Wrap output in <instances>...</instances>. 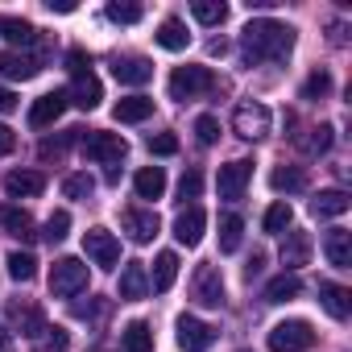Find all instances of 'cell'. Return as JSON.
<instances>
[{
    "label": "cell",
    "instance_id": "1",
    "mask_svg": "<svg viewBox=\"0 0 352 352\" xmlns=\"http://www.w3.org/2000/svg\"><path fill=\"white\" fill-rule=\"evenodd\" d=\"M241 50H245V63H286L290 50H294V30L286 21H274V17H253L245 30H241Z\"/></svg>",
    "mask_w": 352,
    "mask_h": 352
},
{
    "label": "cell",
    "instance_id": "2",
    "mask_svg": "<svg viewBox=\"0 0 352 352\" xmlns=\"http://www.w3.org/2000/svg\"><path fill=\"white\" fill-rule=\"evenodd\" d=\"M166 87H170V100L187 104V100H199V96H208V91L216 87V75H212L208 67H174Z\"/></svg>",
    "mask_w": 352,
    "mask_h": 352
},
{
    "label": "cell",
    "instance_id": "3",
    "mask_svg": "<svg viewBox=\"0 0 352 352\" xmlns=\"http://www.w3.org/2000/svg\"><path fill=\"white\" fill-rule=\"evenodd\" d=\"M83 153H87L91 162H100V166L116 170V166L124 162V153H129V141H124L120 133H104V129H91V133L83 137Z\"/></svg>",
    "mask_w": 352,
    "mask_h": 352
},
{
    "label": "cell",
    "instance_id": "4",
    "mask_svg": "<svg viewBox=\"0 0 352 352\" xmlns=\"http://www.w3.org/2000/svg\"><path fill=\"white\" fill-rule=\"evenodd\" d=\"M315 344V327L307 319H282L270 327V352H307Z\"/></svg>",
    "mask_w": 352,
    "mask_h": 352
},
{
    "label": "cell",
    "instance_id": "5",
    "mask_svg": "<svg viewBox=\"0 0 352 352\" xmlns=\"http://www.w3.org/2000/svg\"><path fill=\"white\" fill-rule=\"evenodd\" d=\"M79 290H87V265L79 257H58L50 270V294L54 298H75Z\"/></svg>",
    "mask_w": 352,
    "mask_h": 352
},
{
    "label": "cell",
    "instance_id": "6",
    "mask_svg": "<svg viewBox=\"0 0 352 352\" xmlns=\"http://www.w3.org/2000/svg\"><path fill=\"white\" fill-rule=\"evenodd\" d=\"M270 124H274V116H270V108L257 104V100H245V104H236V112H232V129H236V137H245V141L270 137Z\"/></svg>",
    "mask_w": 352,
    "mask_h": 352
},
{
    "label": "cell",
    "instance_id": "7",
    "mask_svg": "<svg viewBox=\"0 0 352 352\" xmlns=\"http://www.w3.org/2000/svg\"><path fill=\"white\" fill-rule=\"evenodd\" d=\"M174 340H179L183 352H208L216 344V331L204 319H195V315H179V323H174Z\"/></svg>",
    "mask_w": 352,
    "mask_h": 352
},
{
    "label": "cell",
    "instance_id": "8",
    "mask_svg": "<svg viewBox=\"0 0 352 352\" xmlns=\"http://www.w3.org/2000/svg\"><path fill=\"white\" fill-rule=\"evenodd\" d=\"M83 253L100 265V270H112L120 261V241L108 232V228H87L83 232Z\"/></svg>",
    "mask_w": 352,
    "mask_h": 352
},
{
    "label": "cell",
    "instance_id": "9",
    "mask_svg": "<svg viewBox=\"0 0 352 352\" xmlns=\"http://www.w3.org/2000/svg\"><path fill=\"white\" fill-rule=\"evenodd\" d=\"M249 179H253V162H228V166H220V179H216V187H220V199H228V204H236V199H245V187H249Z\"/></svg>",
    "mask_w": 352,
    "mask_h": 352
},
{
    "label": "cell",
    "instance_id": "10",
    "mask_svg": "<svg viewBox=\"0 0 352 352\" xmlns=\"http://www.w3.org/2000/svg\"><path fill=\"white\" fill-rule=\"evenodd\" d=\"M191 294L199 307H220L224 302V278L216 265H199L195 270V282H191Z\"/></svg>",
    "mask_w": 352,
    "mask_h": 352
},
{
    "label": "cell",
    "instance_id": "11",
    "mask_svg": "<svg viewBox=\"0 0 352 352\" xmlns=\"http://www.w3.org/2000/svg\"><path fill=\"white\" fill-rule=\"evenodd\" d=\"M204 228H208V216H204V208L191 204V208L179 212V220H174V241L187 245V249H195L204 241Z\"/></svg>",
    "mask_w": 352,
    "mask_h": 352
},
{
    "label": "cell",
    "instance_id": "12",
    "mask_svg": "<svg viewBox=\"0 0 352 352\" xmlns=\"http://www.w3.org/2000/svg\"><path fill=\"white\" fill-rule=\"evenodd\" d=\"M67 108H71L67 91H46V96L34 100V108H30V124H34V129H46V124H54Z\"/></svg>",
    "mask_w": 352,
    "mask_h": 352
},
{
    "label": "cell",
    "instance_id": "13",
    "mask_svg": "<svg viewBox=\"0 0 352 352\" xmlns=\"http://www.w3.org/2000/svg\"><path fill=\"white\" fill-rule=\"evenodd\" d=\"M157 228H162L157 212H149V208H129V212H124V232H129V241L149 245V241L157 236Z\"/></svg>",
    "mask_w": 352,
    "mask_h": 352
},
{
    "label": "cell",
    "instance_id": "14",
    "mask_svg": "<svg viewBox=\"0 0 352 352\" xmlns=\"http://www.w3.org/2000/svg\"><path fill=\"white\" fill-rule=\"evenodd\" d=\"M112 75H116V83L141 87V83L153 79V63L149 58H137V54H124V58H112Z\"/></svg>",
    "mask_w": 352,
    "mask_h": 352
},
{
    "label": "cell",
    "instance_id": "15",
    "mask_svg": "<svg viewBox=\"0 0 352 352\" xmlns=\"http://www.w3.org/2000/svg\"><path fill=\"white\" fill-rule=\"evenodd\" d=\"M307 261H311V236L298 232V228H286V241H282V265H286V274L302 270Z\"/></svg>",
    "mask_w": 352,
    "mask_h": 352
},
{
    "label": "cell",
    "instance_id": "16",
    "mask_svg": "<svg viewBox=\"0 0 352 352\" xmlns=\"http://www.w3.org/2000/svg\"><path fill=\"white\" fill-rule=\"evenodd\" d=\"M0 75L13 79V83H25L38 75V58H30L21 50H0Z\"/></svg>",
    "mask_w": 352,
    "mask_h": 352
},
{
    "label": "cell",
    "instance_id": "17",
    "mask_svg": "<svg viewBox=\"0 0 352 352\" xmlns=\"http://www.w3.org/2000/svg\"><path fill=\"white\" fill-rule=\"evenodd\" d=\"M42 187H46V179H42L38 170H13L9 179H5L9 199H34V195H42Z\"/></svg>",
    "mask_w": 352,
    "mask_h": 352
},
{
    "label": "cell",
    "instance_id": "18",
    "mask_svg": "<svg viewBox=\"0 0 352 352\" xmlns=\"http://www.w3.org/2000/svg\"><path fill=\"white\" fill-rule=\"evenodd\" d=\"M149 278V290H157V294H166L170 286H174V278H179V253H157L153 257V274H145Z\"/></svg>",
    "mask_w": 352,
    "mask_h": 352
},
{
    "label": "cell",
    "instance_id": "19",
    "mask_svg": "<svg viewBox=\"0 0 352 352\" xmlns=\"http://www.w3.org/2000/svg\"><path fill=\"white\" fill-rule=\"evenodd\" d=\"M323 253H327V261H331L336 270H348V265H352V232H348V228H331V232L323 236Z\"/></svg>",
    "mask_w": 352,
    "mask_h": 352
},
{
    "label": "cell",
    "instance_id": "20",
    "mask_svg": "<svg viewBox=\"0 0 352 352\" xmlns=\"http://www.w3.org/2000/svg\"><path fill=\"white\" fill-rule=\"evenodd\" d=\"M133 191H137V199H162L166 195V170L162 166H141L137 179H133Z\"/></svg>",
    "mask_w": 352,
    "mask_h": 352
},
{
    "label": "cell",
    "instance_id": "21",
    "mask_svg": "<svg viewBox=\"0 0 352 352\" xmlns=\"http://www.w3.org/2000/svg\"><path fill=\"white\" fill-rule=\"evenodd\" d=\"M67 100H71L75 108L91 112V108H100V100H104V87H100V79H96V75H83V79H75V83H71Z\"/></svg>",
    "mask_w": 352,
    "mask_h": 352
},
{
    "label": "cell",
    "instance_id": "22",
    "mask_svg": "<svg viewBox=\"0 0 352 352\" xmlns=\"http://www.w3.org/2000/svg\"><path fill=\"white\" fill-rule=\"evenodd\" d=\"M319 302L331 319H348V311H352V294L336 282H319Z\"/></svg>",
    "mask_w": 352,
    "mask_h": 352
},
{
    "label": "cell",
    "instance_id": "23",
    "mask_svg": "<svg viewBox=\"0 0 352 352\" xmlns=\"http://www.w3.org/2000/svg\"><path fill=\"white\" fill-rule=\"evenodd\" d=\"M157 46L162 50H170V54H179V50H187V42H191V34H187V25L179 21V17H166L162 25H157Z\"/></svg>",
    "mask_w": 352,
    "mask_h": 352
},
{
    "label": "cell",
    "instance_id": "24",
    "mask_svg": "<svg viewBox=\"0 0 352 352\" xmlns=\"http://www.w3.org/2000/svg\"><path fill=\"white\" fill-rule=\"evenodd\" d=\"M149 294V278H145V265L141 261H129L124 270H120V298H145Z\"/></svg>",
    "mask_w": 352,
    "mask_h": 352
},
{
    "label": "cell",
    "instance_id": "25",
    "mask_svg": "<svg viewBox=\"0 0 352 352\" xmlns=\"http://www.w3.org/2000/svg\"><path fill=\"white\" fill-rule=\"evenodd\" d=\"M270 187H274L278 195H298V191H307V174H302L298 166H278V170L270 174Z\"/></svg>",
    "mask_w": 352,
    "mask_h": 352
},
{
    "label": "cell",
    "instance_id": "26",
    "mask_svg": "<svg viewBox=\"0 0 352 352\" xmlns=\"http://www.w3.org/2000/svg\"><path fill=\"white\" fill-rule=\"evenodd\" d=\"M149 112H153V100H149V96H129V100H120V104L112 108V116H116L120 124H141Z\"/></svg>",
    "mask_w": 352,
    "mask_h": 352
},
{
    "label": "cell",
    "instance_id": "27",
    "mask_svg": "<svg viewBox=\"0 0 352 352\" xmlns=\"http://www.w3.org/2000/svg\"><path fill=\"white\" fill-rule=\"evenodd\" d=\"M344 212H348V195L344 191H319L311 199V216H319V220H336Z\"/></svg>",
    "mask_w": 352,
    "mask_h": 352
},
{
    "label": "cell",
    "instance_id": "28",
    "mask_svg": "<svg viewBox=\"0 0 352 352\" xmlns=\"http://www.w3.org/2000/svg\"><path fill=\"white\" fill-rule=\"evenodd\" d=\"M298 290H302L298 274H278L265 282V302H290V298H298Z\"/></svg>",
    "mask_w": 352,
    "mask_h": 352
},
{
    "label": "cell",
    "instance_id": "29",
    "mask_svg": "<svg viewBox=\"0 0 352 352\" xmlns=\"http://www.w3.org/2000/svg\"><path fill=\"white\" fill-rule=\"evenodd\" d=\"M241 236H245V220L236 212H224L220 216V253H236L241 249Z\"/></svg>",
    "mask_w": 352,
    "mask_h": 352
},
{
    "label": "cell",
    "instance_id": "30",
    "mask_svg": "<svg viewBox=\"0 0 352 352\" xmlns=\"http://www.w3.org/2000/svg\"><path fill=\"white\" fill-rule=\"evenodd\" d=\"M9 315L21 323V336H30V340H38V336H46V319H42V311L38 307H9Z\"/></svg>",
    "mask_w": 352,
    "mask_h": 352
},
{
    "label": "cell",
    "instance_id": "31",
    "mask_svg": "<svg viewBox=\"0 0 352 352\" xmlns=\"http://www.w3.org/2000/svg\"><path fill=\"white\" fill-rule=\"evenodd\" d=\"M153 348V327L145 319H133L124 327V352H149Z\"/></svg>",
    "mask_w": 352,
    "mask_h": 352
},
{
    "label": "cell",
    "instance_id": "32",
    "mask_svg": "<svg viewBox=\"0 0 352 352\" xmlns=\"http://www.w3.org/2000/svg\"><path fill=\"white\" fill-rule=\"evenodd\" d=\"M0 224H5L17 241H30L34 236V216L21 212V208H5V212H0Z\"/></svg>",
    "mask_w": 352,
    "mask_h": 352
},
{
    "label": "cell",
    "instance_id": "33",
    "mask_svg": "<svg viewBox=\"0 0 352 352\" xmlns=\"http://www.w3.org/2000/svg\"><path fill=\"white\" fill-rule=\"evenodd\" d=\"M0 34H5L13 46H34L38 42V30L30 21H13V17H0Z\"/></svg>",
    "mask_w": 352,
    "mask_h": 352
},
{
    "label": "cell",
    "instance_id": "34",
    "mask_svg": "<svg viewBox=\"0 0 352 352\" xmlns=\"http://www.w3.org/2000/svg\"><path fill=\"white\" fill-rule=\"evenodd\" d=\"M191 17H195L199 25H220V21L228 17V5H224V0H195V5H191Z\"/></svg>",
    "mask_w": 352,
    "mask_h": 352
},
{
    "label": "cell",
    "instance_id": "35",
    "mask_svg": "<svg viewBox=\"0 0 352 352\" xmlns=\"http://www.w3.org/2000/svg\"><path fill=\"white\" fill-rule=\"evenodd\" d=\"M91 191H96V179H91L87 170H75V174L63 179V195L67 199H91Z\"/></svg>",
    "mask_w": 352,
    "mask_h": 352
},
{
    "label": "cell",
    "instance_id": "36",
    "mask_svg": "<svg viewBox=\"0 0 352 352\" xmlns=\"http://www.w3.org/2000/svg\"><path fill=\"white\" fill-rule=\"evenodd\" d=\"M5 265H9V278H13V282H34V274H38L34 253H21V249H13Z\"/></svg>",
    "mask_w": 352,
    "mask_h": 352
},
{
    "label": "cell",
    "instance_id": "37",
    "mask_svg": "<svg viewBox=\"0 0 352 352\" xmlns=\"http://www.w3.org/2000/svg\"><path fill=\"white\" fill-rule=\"evenodd\" d=\"M261 224H265V232H270V236H282V232L294 224V212H290V204H286V199H282V204H274V208L265 212V220H261Z\"/></svg>",
    "mask_w": 352,
    "mask_h": 352
},
{
    "label": "cell",
    "instance_id": "38",
    "mask_svg": "<svg viewBox=\"0 0 352 352\" xmlns=\"http://www.w3.org/2000/svg\"><path fill=\"white\" fill-rule=\"evenodd\" d=\"M331 91V75L327 71H311L307 83H302V100H323Z\"/></svg>",
    "mask_w": 352,
    "mask_h": 352
},
{
    "label": "cell",
    "instance_id": "39",
    "mask_svg": "<svg viewBox=\"0 0 352 352\" xmlns=\"http://www.w3.org/2000/svg\"><path fill=\"white\" fill-rule=\"evenodd\" d=\"M331 141H336V129H331V124H319V129H311V137L302 141V149H307V153H327Z\"/></svg>",
    "mask_w": 352,
    "mask_h": 352
},
{
    "label": "cell",
    "instance_id": "40",
    "mask_svg": "<svg viewBox=\"0 0 352 352\" xmlns=\"http://www.w3.org/2000/svg\"><path fill=\"white\" fill-rule=\"evenodd\" d=\"M67 232H71V216H67V212H54V216L46 220V228H42V236H46L50 245L67 241Z\"/></svg>",
    "mask_w": 352,
    "mask_h": 352
},
{
    "label": "cell",
    "instance_id": "41",
    "mask_svg": "<svg viewBox=\"0 0 352 352\" xmlns=\"http://www.w3.org/2000/svg\"><path fill=\"white\" fill-rule=\"evenodd\" d=\"M108 21H116V25H137V21H141V5H120V0H112V5H108Z\"/></svg>",
    "mask_w": 352,
    "mask_h": 352
},
{
    "label": "cell",
    "instance_id": "42",
    "mask_svg": "<svg viewBox=\"0 0 352 352\" xmlns=\"http://www.w3.org/2000/svg\"><path fill=\"white\" fill-rule=\"evenodd\" d=\"M199 191H204V174H199V170H187L183 183H179V199H183V204H187V199H199Z\"/></svg>",
    "mask_w": 352,
    "mask_h": 352
},
{
    "label": "cell",
    "instance_id": "43",
    "mask_svg": "<svg viewBox=\"0 0 352 352\" xmlns=\"http://www.w3.org/2000/svg\"><path fill=\"white\" fill-rule=\"evenodd\" d=\"M149 153H157V157L179 153V137H174V133H153L149 137Z\"/></svg>",
    "mask_w": 352,
    "mask_h": 352
},
{
    "label": "cell",
    "instance_id": "44",
    "mask_svg": "<svg viewBox=\"0 0 352 352\" xmlns=\"http://www.w3.org/2000/svg\"><path fill=\"white\" fill-rule=\"evenodd\" d=\"M195 137H199V145H216L220 120H216V116H199V120H195Z\"/></svg>",
    "mask_w": 352,
    "mask_h": 352
},
{
    "label": "cell",
    "instance_id": "45",
    "mask_svg": "<svg viewBox=\"0 0 352 352\" xmlns=\"http://www.w3.org/2000/svg\"><path fill=\"white\" fill-rule=\"evenodd\" d=\"M67 71H71L75 79H83V75H91V58H87L83 50H71V54H67Z\"/></svg>",
    "mask_w": 352,
    "mask_h": 352
},
{
    "label": "cell",
    "instance_id": "46",
    "mask_svg": "<svg viewBox=\"0 0 352 352\" xmlns=\"http://www.w3.org/2000/svg\"><path fill=\"white\" fill-rule=\"evenodd\" d=\"M13 149H17V133H13L9 124H0V157L13 153Z\"/></svg>",
    "mask_w": 352,
    "mask_h": 352
},
{
    "label": "cell",
    "instance_id": "47",
    "mask_svg": "<svg viewBox=\"0 0 352 352\" xmlns=\"http://www.w3.org/2000/svg\"><path fill=\"white\" fill-rule=\"evenodd\" d=\"M46 331H50V327H46ZM50 344H54L50 352H67V331H63V327H54V331H50Z\"/></svg>",
    "mask_w": 352,
    "mask_h": 352
},
{
    "label": "cell",
    "instance_id": "48",
    "mask_svg": "<svg viewBox=\"0 0 352 352\" xmlns=\"http://www.w3.org/2000/svg\"><path fill=\"white\" fill-rule=\"evenodd\" d=\"M13 108H17V96L0 87V112H13Z\"/></svg>",
    "mask_w": 352,
    "mask_h": 352
},
{
    "label": "cell",
    "instance_id": "49",
    "mask_svg": "<svg viewBox=\"0 0 352 352\" xmlns=\"http://www.w3.org/2000/svg\"><path fill=\"white\" fill-rule=\"evenodd\" d=\"M50 13H75V0H50Z\"/></svg>",
    "mask_w": 352,
    "mask_h": 352
},
{
    "label": "cell",
    "instance_id": "50",
    "mask_svg": "<svg viewBox=\"0 0 352 352\" xmlns=\"http://www.w3.org/2000/svg\"><path fill=\"white\" fill-rule=\"evenodd\" d=\"M261 265H265V257H261V253H257V257H253V261H249V270H245V274H249V278H253V274H261Z\"/></svg>",
    "mask_w": 352,
    "mask_h": 352
},
{
    "label": "cell",
    "instance_id": "51",
    "mask_svg": "<svg viewBox=\"0 0 352 352\" xmlns=\"http://www.w3.org/2000/svg\"><path fill=\"white\" fill-rule=\"evenodd\" d=\"M0 352H13V336L5 327H0Z\"/></svg>",
    "mask_w": 352,
    "mask_h": 352
}]
</instances>
